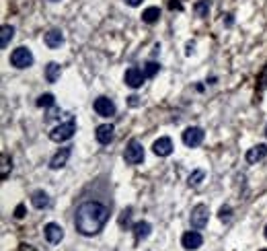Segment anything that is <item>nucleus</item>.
Segmentation results:
<instances>
[{
    "instance_id": "1",
    "label": "nucleus",
    "mask_w": 267,
    "mask_h": 251,
    "mask_svg": "<svg viewBox=\"0 0 267 251\" xmlns=\"http://www.w3.org/2000/svg\"><path fill=\"white\" fill-rule=\"evenodd\" d=\"M109 220V210L107 206L99 202H84L76 208L74 214V226L76 231L84 237H93L103 231V226Z\"/></svg>"
},
{
    "instance_id": "2",
    "label": "nucleus",
    "mask_w": 267,
    "mask_h": 251,
    "mask_svg": "<svg viewBox=\"0 0 267 251\" xmlns=\"http://www.w3.org/2000/svg\"><path fill=\"white\" fill-rule=\"evenodd\" d=\"M123 158H125V163L129 165H140L144 161V146L140 140L136 138H131L125 146V152H123Z\"/></svg>"
},
{
    "instance_id": "3",
    "label": "nucleus",
    "mask_w": 267,
    "mask_h": 251,
    "mask_svg": "<svg viewBox=\"0 0 267 251\" xmlns=\"http://www.w3.org/2000/svg\"><path fill=\"white\" fill-rule=\"evenodd\" d=\"M74 132H76V124H74V120H68L66 124L56 126V128L50 132V138H52L54 142H64V140H70L72 136H74Z\"/></svg>"
},
{
    "instance_id": "4",
    "label": "nucleus",
    "mask_w": 267,
    "mask_h": 251,
    "mask_svg": "<svg viewBox=\"0 0 267 251\" xmlns=\"http://www.w3.org/2000/svg\"><path fill=\"white\" fill-rule=\"evenodd\" d=\"M189 220H191L193 229H204V226L208 224V220H210V210H208L206 204H197V206L191 210Z\"/></svg>"
},
{
    "instance_id": "5",
    "label": "nucleus",
    "mask_w": 267,
    "mask_h": 251,
    "mask_svg": "<svg viewBox=\"0 0 267 251\" xmlns=\"http://www.w3.org/2000/svg\"><path fill=\"white\" fill-rule=\"evenodd\" d=\"M11 64L15 68H29L33 64V54L29 48H17L11 54Z\"/></svg>"
},
{
    "instance_id": "6",
    "label": "nucleus",
    "mask_w": 267,
    "mask_h": 251,
    "mask_svg": "<svg viewBox=\"0 0 267 251\" xmlns=\"http://www.w3.org/2000/svg\"><path fill=\"white\" fill-rule=\"evenodd\" d=\"M204 130L202 128H187L185 132H183V144L185 146H191V148H195V146H199L204 142Z\"/></svg>"
},
{
    "instance_id": "7",
    "label": "nucleus",
    "mask_w": 267,
    "mask_h": 251,
    "mask_svg": "<svg viewBox=\"0 0 267 251\" xmlns=\"http://www.w3.org/2000/svg\"><path fill=\"white\" fill-rule=\"evenodd\" d=\"M144 78H146L144 70H140V68H136V66L127 68V70H125V76H123L125 85L131 87V89H140V87L144 85Z\"/></svg>"
},
{
    "instance_id": "8",
    "label": "nucleus",
    "mask_w": 267,
    "mask_h": 251,
    "mask_svg": "<svg viewBox=\"0 0 267 251\" xmlns=\"http://www.w3.org/2000/svg\"><path fill=\"white\" fill-rule=\"evenodd\" d=\"M95 111L99 113L101 118H111V116H115V103L111 101V99H107V97H99L97 101H95Z\"/></svg>"
},
{
    "instance_id": "9",
    "label": "nucleus",
    "mask_w": 267,
    "mask_h": 251,
    "mask_svg": "<svg viewBox=\"0 0 267 251\" xmlns=\"http://www.w3.org/2000/svg\"><path fill=\"white\" fill-rule=\"evenodd\" d=\"M202 243H204V237L199 235L197 231H187V233L181 237V245H183L187 251L199 249V247H202Z\"/></svg>"
},
{
    "instance_id": "10",
    "label": "nucleus",
    "mask_w": 267,
    "mask_h": 251,
    "mask_svg": "<svg viewBox=\"0 0 267 251\" xmlns=\"http://www.w3.org/2000/svg\"><path fill=\"white\" fill-rule=\"evenodd\" d=\"M70 154H72V146H64V148H60L54 156H52V161H50V167L54 169V171H58V169H62L66 163H68V158H70Z\"/></svg>"
},
{
    "instance_id": "11",
    "label": "nucleus",
    "mask_w": 267,
    "mask_h": 251,
    "mask_svg": "<svg viewBox=\"0 0 267 251\" xmlns=\"http://www.w3.org/2000/svg\"><path fill=\"white\" fill-rule=\"evenodd\" d=\"M267 156V146L265 144H257V146H253V148H249L247 150V163L249 165H257V163H261L263 158Z\"/></svg>"
},
{
    "instance_id": "12",
    "label": "nucleus",
    "mask_w": 267,
    "mask_h": 251,
    "mask_svg": "<svg viewBox=\"0 0 267 251\" xmlns=\"http://www.w3.org/2000/svg\"><path fill=\"white\" fill-rule=\"evenodd\" d=\"M43 233H46V239L50 243H60L64 239V229H62L60 224H56V222H48L46 229H43Z\"/></svg>"
},
{
    "instance_id": "13",
    "label": "nucleus",
    "mask_w": 267,
    "mask_h": 251,
    "mask_svg": "<svg viewBox=\"0 0 267 251\" xmlns=\"http://www.w3.org/2000/svg\"><path fill=\"white\" fill-rule=\"evenodd\" d=\"M113 132H115V128L111 126V124H103V126H99L97 132H95L97 142H99V144H109L111 140H113V136H115Z\"/></svg>"
},
{
    "instance_id": "14",
    "label": "nucleus",
    "mask_w": 267,
    "mask_h": 251,
    "mask_svg": "<svg viewBox=\"0 0 267 251\" xmlns=\"http://www.w3.org/2000/svg\"><path fill=\"white\" fill-rule=\"evenodd\" d=\"M152 150H154V154H157V156H169V154L173 152V142H171V138H167V136L159 138L157 142L152 144Z\"/></svg>"
},
{
    "instance_id": "15",
    "label": "nucleus",
    "mask_w": 267,
    "mask_h": 251,
    "mask_svg": "<svg viewBox=\"0 0 267 251\" xmlns=\"http://www.w3.org/2000/svg\"><path fill=\"white\" fill-rule=\"evenodd\" d=\"M43 41H46L48 48L56 50V48H60V45L64 43V35H62V31H60V29H52V31H48V33H46Z\"/></svg>"
},
{
    "instance_id": "16",
    "label": "nucleus",
    "mask_w": 267,
    "mask_h": 251,
    "mask_svg": "<svg viewBox=\"0 0 267 251\" xmlns=\"http://www.w3.org/2000/svg\"><path fill=\"white\" fill-rule=\"evenodd\" d=\"M31 204H33L37 210H43V208L50 206V196H48L46 192L37 190V192H33V196H31Z\"/></svg>"
},
{
    "instance_id": "17",
    "label": "nucleus",
    "mask_w": 267,
    "mask_h": 251,
    "mask_svg": "<svg viewBox=\"0 0 267 251\" xmlns=\"http://www.w3.org/2000/svg\"><path fill=\"white\" fill-rule=\"evenodd\" d=\"M150 231H152V226H150V222H146V220L134 224V235H136V241L146 239V237L150 235Z\"/></svg>"
},
{
    "instance_id": "18",
    "label": "nucleus",
    "mask_w": 267,
    "mask_h": 251,
    "mask_svg": "<svg viewBox=\"0 0 267 251\" xmlns=\"http://www.w3.org/2000/svg\"><path fill=\"white\" fill-rule=\"evenodd\" d=\"M159 19H161V9H159V7H148V9L142 13V21L148 23V25L157 23Z\"/></svg>"
},
{
    "instance_id": "19",
    "label": "nucleus",
    "mask_w": 267,
    "mask_h": 251,
    "mask_svg": "<svg viewBox=\"0 0 267 251\" xmlns=\"http://www.w3.org/2000/svg\"><path fill=\"white\" fill-rule=\"evenodd\" d=\"M60 72H62L60 64L58 62H50L48 68H46V78H48V82H56L60 78Z\"/></svg>"
},
{
    "instance_id": "20",
    "label": "nucleus",
    "mask_w": 267,
    "mask_h": 251,
    "mask_svg": "<svg viewBox=\"0 0 267 251\" xmlns=\"http://www.w3.org/2000/svg\"><path fill=\"white\" fill-rule=\"evenodd\" d=\"M0 33H3V39H0V45H3V50H5L7 45H9V41L13 39V35H15V27H11V25H5V27H3V31H0Z\"/></svg>"
},
{
    "instance_id": "21",
    "label": "nucleus",
    "mask_w": 267,
    "mask_h": 251,
    "mask_svg": "<svg viewBox=\"0 0 267 251\" xmlns=\"http://www.w3.org/2000/svg\"><path fill=\"white\" fill-rule=\"evenodd\" d=\"M3 171H0V177L3 179H7L9 177V173H11V169H13V163H11V156L7 154V152H3Z\"/></svg>"
},
{
    "instance_id": "22",
    "label": "nucleus",
    "mask_w": 267,
    "mask_h": 251,
    "mask_svg": "<svg viewBox=\"0 0 267 251\" xmlns=\"http://www.w3.org/2000/svg\"><path fill=\"white\" fill-rule=\"evenodd\" d=\"M159 70H161V66H159L157 62H146V64H144V74H146V78L157 76Z\"/></svg>"
},
{
    "instance_id": "23",
    "label": "nucleus",
    "mask_w": 267,
    "mask_h": 251,
    "mask_svg": "<svg viewBox=\"0 0 267 251\" xmlns=\"http://www.w3.org/2000/svg\"><path fill=\"white\" fill-rule=\"evenodd\" d=\"M195 13H197V17H208V13H210V0H199V3L195 5Z\"/></svg>"
},
{
    "instance_id": "24",
    "label": "nucleus",
    "mask_w": 267,
    "mask_h": 251,
    "mask_svg": "<svg viewBox=\"0 0 267 251\" xmlns=\"http://www.w3.org/2000/svg\"><path fill=\"white\" fill-rule=\"evenodd\" d=\"M54 103H56V99H54L52 93H46V95H41V97L37 99V105H39V107H54Z\"/></svg>"
},
{
    "instance_id": "25",
    "label": "nucleus",
    "mask_w": 267,
    "mask_h": 251,
    "mask_svg": "<svg viewBox=\"0 0 267 251\" xmlns=\"http://www.w3.org/2000/svg\"><path fill=\"white\" fill-rule=\"evenodd\" d=\"M257 87H259V91H265V89H267V64L263 66V70L259 72V78H257Z\"/></svg>"
},
{
    "instance_id": "26",
    "label": "nucleus",
    "mask_w": 267,
    "mask_h": 251,
    "mask_svg": "<svg viewBox=\"0 0 267 251\" xmlns=\"http://www.w3.org/2000/svg\"><path fill=\"white\" fill-rule=\"evenodd\" d=\"M204 179V171H195L189 175V186H199V181Z\"/></svg>"
},
{
    "instance_id": "27",
    "label": "nucleus",
    "mask_w": 267,
    "mask_h": 251,
    "mask_svg": "<svg viewBox=\"0 0 267 251\" xmlns=\"http://www.w3.org/2000/svg\"><path fill=\"white\" fill-rule=\"evenodd\" d=\"M15 216H17V218H23V216H25V204H19L17 210H15Z\"/></svg>"
},
{
    "instance_id": "28",
    "label": "nucleus",
    "mask_w": 267,
    "mask_h": 251,
    "mask_svg": "<svg viewBox=\"0 0 267 251\" xmlns=\"http://www.w3.org/2000/svg\"><path fill=\"white\" fill-rule=\"evenodd\" d=\"M230 212H232V210H230L228 206H226V208H220V218H222V220H228V218H230Z\"/></svg>"
},
{
    "instance_id": "29",
    "label": "nucleus",
    "mask_w": 267,
    "mask_h": 251,
    "mask_svg": "<svg viewBox=\"0 0 267 251\" xmlns=\"http://www.w3.org/2000/svg\"><path fill=\"white\" fill-rule=\"evenodd\" d=\"M169 9H171V11H181L183 7H181L179 0H171V3H169Z\"/></svg>"
},
{
    "instance_id": "30",
    "label": "nucleus",
    "mask_w": 267,
    "mask_h": 251,
    "mask_svg": "<svg viewBox=\"0 0 267 251\" xmlns=\"http://www.w3.org/2000/svg\"><path fill=\"white\" fill-rule=\"evenodd\" d=\"M19 251H37L33 245H27V243H21L19 245Z\"/></svg>"
},
{
    "instance_id": "31",
    "label": "nucleus",
    "mask_w": 267,
    "mask_h": 251,
    "mask_svg": "<svg viewBox=\"0 0 267 251\" xmlns=\"http://www.w3.org/2000/svg\"><path fill=\"white\" fill-rule=\"evenodd\" d=\"M125 3H127L129 7H138V5H142V0H125Z\"/></svg>"
},
{
    "instance_id": "32",
    "label": "nucleus",
    "mask_w": 267,
    "mask_h": 251,
    "mask_svg": "<svg viewBox=\"0 0 267 251\" xmlns=\"http://www.w3.org/2000/svg\"><path fill=\"white\" fill-rule=\"evenodd\" d=\"M265 239H267V224H265Z\"/></svg>"
},
{
    "instance_id": "33",
    "label": "nucleus",
    "mask_w": 267,
    "mask_h": 251,
    "mask_svg": "<svg viewBox=\"0 0 267 251\" xmlns=\"http://www.w3.org/2000/svg\"><path fill=\"white\" fill-rule=\"evenodd\" d=\"M265 136H267V126H265Z\"/></svg>"
},
{
    "instance_id": "34",
    "label": "nucleus",
    "mask_w": 267,
    "mask_h": 251,
    "mask_svg": "<svg viewBox=\"0 0 267 251\" xmlns=\"http://www.w3.org/2000/svg\"><path fill=\"white\" fill-rule=\"evenodd\" d=\"M261 251H267V249H261Z\"/></svg>"
},
{
    "instance_id": "35",
    "label": "nucleus",
    "mask_w": 267,
    "mask_h": 251,
    "mask_svg": "<svg viewBox=\"0 0 267 251\" xmlns=\"http://www.w3.org/2000/svg\"><path fill=\"white\" fill-rule=\"evenodd\" d=\"M54 3H56V0H54Z\"/></svg>"
}]
</instances>
